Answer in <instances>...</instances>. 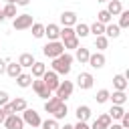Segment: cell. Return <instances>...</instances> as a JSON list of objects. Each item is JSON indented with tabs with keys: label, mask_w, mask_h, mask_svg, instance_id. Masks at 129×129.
Listing matches in <instances>:
<instances>
[{
	"label": "cell",
	"mask_w": 129,
	"mask_h": 129,
	"mask_svg": "<svg viewBox=\"0 0 129 129\" xmlns=\"http://www.w3.org/2000/svg\"><path fill=\"white\" fill-rule=\"evenodd\" d=\"M93 83H95V77H93L91 73H79V77H77V85H79V89L89 91V89H93Z\"/></svg>",
	"instance_id": "52a82bcc"
},
{
	"label": "cell",
	"mask_w": 129,
	"mask_h": 129,
	"mask_svg": "<svg viewBox=\"0 0 129 129\" xmlns=\"http://www.w3.org/2000/svg\"><path fill=\"white\" fill-rule=\"evenodd\" d=\"M73 129H91V125H87V121H77V125H73Z\"/></svg>",
	"instance_id": "60d3db41"
},
{
	"label": "cell",
	"mask_w": 129,
	"mask_h": 129,
	"mask_svg": "<svg viewBox=\"0 0 129 129\" xmlns=\"http://www.w3.org/2000/svg\"><path fill=\"white\" fill-rule=\"evenodd\" d=\"M73 28H75V36H77V38H85V36H89V24L77 22Z\"/></svg>",
	"instance_id": "603a6c76"
},
{
	"label": "cell",
	"mask_w": 129,
	"mask_h": 129,
	"mask_svg": "<svg viewBox=\"0 0 129 129\" xmlns=\"http://www.w3.org/2000/svg\"><path fill=\"white\" fill-rule=\"evenodd\" d=\"M58 129H73V125H64V127H58Z\"/></svg>",
	"instance_id": "7dc6e473"
},
{
	"label": "cell",
	"mask_w": 129,
	"mask_h": 129,
	"mask_svg": "<svg viewBox=\"0 0 129 129\" xmlns=\"http://www.w3.org/2000/svg\"><path fill=\"white\" fill-rule=\"evenodd\" d=\"M14 4H16V6H28L30 0H14Z\"/></svg>",
	"instance_id": "b9f144b4"
},
{
	"label": "cell",
	"mask_w": 129,
	"mask_h": 129,
	"mask_svg": "<svg viewBox=\"0 0 129 129\" xmlns=\"http://www.w3.org/2000/svg\"><path fill=\"white\" fill-rule=\"evenodd\" d=\"M119 121H121V127H123V129H129V113H127V111L123 113V117H121Z\"/></svg>",
	"instance_id": "f35d334b"
},
{
	"label": "cell",
	"mask_w": 129,
	"mask_h": 129,
	"mask_svg": "<svg viewBox=\"0 0 129 129\" xmlns=\"http://www.w3.org/2000/svg\"><path fill=\"white\" fill-rule=\"evenodd\" d=\"M8 77H12V79H16L20 73H22V67L18 64V62H10V64H6V71H4Z\"/></svg>",
	"instance_id": "cb8c5ba5"
},
{
	"label": "cell",
	"mask_w": 129,
	"mask_h": 129,
	"mask_svg": "<svg viewBox=\"0 0 129 129\" xmlns=\"http://www.w3.org/2000/svg\"><path fill=\"white\" fill-rule=\"evenodd\" d=\"M44 36H48V40H58V36H60V26H58V24H46V26H44Z\"/></svg>",
	"instance_id": "4fadbf2b"
},
{
	"label": "cell",
	"mask_w": 129,
	"mask_h": 129,
	"mask_svg": "<svg viewBox=\"0 0 129 129\" xmlns=\"http://www.w3.org/2000/svg\"><path fill=\"white\" fill-rule=\"evenodd\" d=\"M4 71H6V60H2V58H0V75H2Z\"/></svg>",
	"instance_id": "ee69618b"
},
{
	"label": "cell",
	"mask_w": 129,
	"mask_h": 129,
	"mask_svg": "<svg viewBox=\"0 0 129 129\" xmlns=\"http://www.w3.org/2000/svg\"><path fill=\"white\" fill-rule=\"evenodd\" d=\"M12 26L14 30H26L32 26V14H16L12 18Z\"/></svg>",
	"instance_id": "3957f363"
},
{
	"label": "cell",
	"mask_w": 129,
	"mask_h": 129,
	"mask_svg": "<svg viewBox=\"0 0 129 129\" xmlns=\"http://www.w3.org/2000/svg\"><path fill=\"white\" fill-rule=\"evenodd\" d=\"M10 107H12V111H14V113H22L28 105H26V101H24L22 97H16V99H12V101H10Z\"/></svg>",
	"instance_id": "44dd1931"
},
{
	"label": "cell",
	"mask_w": 129,
	"mask_h": 129,
	"mask_svg": "<svg viewBox=\"0 0 129 129\" xmlns=\"http://www.w3.org/2000/svg\"><path fill=\"white\" fill-rule=\"evenodd\" d=\"M2 12H4L6 18H14V16H16V4H6V6L2 8Z\"/></svg>",
	"instance_id": "d590c367"
},
{
	"label": "cell",
	"mask_w": 129,
	"mask_h": 129,
	"mask_svg": "<svg viewBox=\"0 0 129 129\" xmlns=\"http://www.w3.org/2000/svg\"><path fill=\"white\" fill-rule=\"evenodd\" d=\"M119 34H121V28H119L117 24H113V22L105 24V36H107V38H117Z\"/></svg>",
	"instance_id": "d6986e66"
},
{
	"label": "cell",
	"mask_w": 129,
	"mask_h": 129,
	"mask_svg": "<svg viewBox=\"0 0 129 129\" xmlns=\"http://www.w3.org/2000/svg\"><path fill=\"white\" fill-rule=\"evenodd\" d=\"M87 62H89V67H93V69H103L105 62H107V58H105V54L99 50V52H91Z\"/></svg>",
	"instance_id": "9c48e42d"
},
{
	"label": "cell",
	"mask_w": 129,
	"mask_h": 129,
	"mask_svg": "<svg viewBox=\"0 0 129 129\" xmlns=\"http://www.w3.org/2000/svg\"><path fill=\"white\" fill-rule=\"evenodd\" d=\"M89 54H91V50H89V48H85V46L75 48V58H77L81 64H85V62L89 60Z\"/></svg>",
	"instance_id": "9a60e30c"
},
{
	"label": "cell",
	"mask_w": 129,
	"mask_h": 129,
	"mask_svg": "<svg viewBox=\"0 0 129 129\" xmlns=\"http://www.w3.org/2000/svg\"><path fill=\"white\" fill-rule=\"evenodd\" d=\"M89 117H91V107L79 105V107H77V119H79V121H89Z\"/></svg>",
	"instance_id": "d4e9b609"
},
{
	"label": "cell",
	"mask_w": 129,
	"mask_h": 129,
	"mask_svg": "<svg viewBox=\"0 0 129 129\" xmlns=\"http://www.w3.org/2000/svg\"><path fill=\"white\" fill-rule=\"evenodd\" d=\"M4 127H6V129H24V121H22V117H18L16 113H12V115H6Z\"/></svg>",
	"instance_id": "ba28073f"
},
{
	"label": "cell",
	"mask_w": 129,
	"mask_h": 129,
	"mask_svg": "<svg viewBox=\"0 0 129 129\" xmlns=\"http://www.w3.org/2000/svg\"><path fill=\"white\" fill-rule=\"evenodd\" d=\"M73 54H69V52H62V54H58L56 58H52V71L56 73V75H69L71 73V67H73Z\"/></svg>",
	"instance_id": "6da1fadb"
},
{
	"label": "cell",
	"mask_w": 129,
	"mask_h": 129,
	"mask_svg": "<svg viewBox=\"0 0 129 129\" xmlns=\"http://www.w3.org/2000/svg\"><path fill=\"white\" fill-rule=\"evenodd\" d=\"M107 129H123V127H121V123H111Z\"/></svg>",
	"instance_id": "7bdbcfd3"
},
{
	"label": "cell",
	"mask_w": 129,
	"mask_h": 129,
	"mask_svg": "<svg viewBox=\"0 0 129 129\" xmlns=\"http://www.w3.org/2000/svg\"><path fill=\"white\" fill-rule=\"evenodd\" d=\"M32 89H34V93H36L40 99H48V97L52 95V91L44 85L42 79H32Z\"/></svg>",
	"instance_id": "8992f818"
},
{
	"label": "cell",
	"mask_w": 129,
	"mask_h": 129,
	"mask_svg": "<svg viewBox=\"0 0 129 129\" xmlns=\"http://www.w3.org/2000/svg\"><path fill=\"white\" fill-rule=\"evenodd\" d=\"M40 127L42 129H58V123H56V119H46L40 123Z\"/></svg>",
	"instance_id": "74e56055"
},
{
	"label": "cell",
	"mask_w": 129,
	"mask_h": 129,
	"mask_svg": "<svg viewBox=\"0 0 129 129\" xmlns=\"http://www.w3.org/2000/svg\"><path fill=\"white\" fill-rule=\"evenodd\" d=\"M22 121H24V123H28L32 129H34V127H40V123H42L40 115H38L34 109H28V107L22 111Z\"/></svg>",
	"instance_id": "277c9868"
},
{
	"label": "cell",
	"mask_w": 129,
	"mask_h": 129,
	"mask_svg": "<svg viewBox=\"0 0 129 129\" xmlns=\"http://www.w3.org/2000/svg\"><path fill=\"white\" fill-rule=\"evenodd\" d=\"M60 103H62V101H60V99H58L56 95H54V97L50 95V97L46 99V103H44V111H46V113H52V111H54V109H56V107H58Z\"/></svg>",
	"instance_id": "7402d4cb"
},
{
	"label": "cell",
	"mask_w": 129,
	"mask_h": 129,
	"mask_svg": "<svg viewBox=\"0 0 129 129\" xmlns=\"http://www.w3.org/2000/svg\"><path fill=\"white\" fill-rule=\"evenodd\" d=\"M95 46H97V48L103 52V50L109 46V38H107L105 34H101V36H95Z\"/></svg>",
	"instance_id": "4dcf8cb0"
},
{
	"label": "cell",
	"mask_w": 129,
	"mask_h": 129,
	"mask_svg": "<svg viewBox=\"0 0 129 129\" xmlns=\"http://www.w3.org/2000/svg\"><path fill=\"white\" fill-rule=\"evenodd\" d=\"M113 123V119L109 117V113H103V115H99L95 121H93V125H91V129H107L109 125Z\"/></svg>",
	"instance_id": "8fae6325"
},
{
	"label": "cell",
	"mask_w": 129,
	"mask_h": 129,
	"mask_svg": "<svg viewBox=\"0 0 129 129\" xmlns=\"http://www.w3.org/2000/svg\"><path fill=\"white\" fill-rule=\"evenodd\" d=\"M123 113H125L123 105H113V107H111V111H109V117L115 121V119H121V117H123Z\"/></svg>",
	"instance_id": "f546056e"
},
{
	"label": "cell",
	"mask_w": 129,
	"mask_h": 129,
	"mask_svg": "<svg viewBox=\"0 0 129 129\" xmlns=\"http://www.w3.org/2000/svg\"><path fill=\"white\" fill-rule=\"evenodd\" d=\"M67 113H69V109H67V103L62 101V103L52 111V119H56V121H58V119H64V117H67Z\"/></svg>",
	"instance_id": "4316f807"
},
{
	"label": "cell",
	"mask_w": 129,
	"mask_h": 129,
	"mask_svg": "<svg viewBox=\"0 0 129 129\" xmlns=\"http://www.w3.org/2000/svg\"><path fill=\"white\" fill-rule=\"evenodd\" d=\"M40 79L44 81V85H46L50 91H56V87H58V83H60V81H58V75H56L54 71H46Z\"/></svg>",
	"instance_id": "30bf717a"
},
{
	"label": "cell",
	"mask_w": 129,
	"mask_h": 129,
	"mask_svg": "<svg viewBox=\"0 0 129 129\" xmlns=\"http://www.w3.org/2000/svg\"><path fill=\"white\" fill-rule=\"evenodd\" d=\"M113 87H115V91H125L127 89V79L123 75H115L113 77Z\"/></svg>",
	"instance_id": "484cf974"
},
{
	"label": "cell",
	"mask_w": 129,
	"mask_h": 129,
	"mask_svg": "<svg viewBox=\"0 0 129 129\" xmlns=\"http://www.w3.org/2000/svg\"><path fill=\"white\" fill-rule=\"evenodd\" d=\"M8 101H10V99H8V93H6V91H0V107L6 105Z\"/></svg>",
	"instance_id": "ab89813d"
},
{
	"label": "cell",
	"mask_w": 129,
	"mask_h": 129,
	"mask_svg": "<svg viewBox=\"0 0 129 129\" xmlns=\"http://www.w3.org/2000/svg\"><path fill=\"white\" fill-rule=\"evenodd\" d=\"M18 64H20L22 69H24V67L30 69V67L34 64V56H32V52H22V54L18 56Z\"/></svg>",
	"instance_id": "2e32d148"
},
{
	"label": "cell",
	"mask_w": 129,
	"mask_h": 129,
	"mask_svg": "<svg viewBox=\"0 0 129 129\" xmlns=\"http://www.w3.org/2000/svg\"><path fill=\"white\" fill-rule=\"evenodd\" d=\"M97 2H109V0H97Z\"/></svg>",
	"instance_id": "681fc988"
},
{
	"label": "cell",
	"mask_w": 129,
	"mask_h": 129,
	"mask_svg": "<svg viewBox=\"0 0 129 129\" xmlns=\"http://www.w3.org/2000/svg\"><path fill=\"white\" fill-rule=\"evenodd\" d=\"M109 99H111L113 105H125V103H127L125 91H113V95H109Z\"/></svg>",
	"instance_id": "ac0fdd59"
},
{
	"label": "cell",
	"mask_w": 129,
	"mask_h": 129,
	"mask_svg": "<svg viewBox=\"0 0 129 129\" xmlns=\"http://www.w3.org/2000/svg\"><path fill=\"white\" fill-rule=\"evenodd\" d=\"M30 69H32V75H30L32 79H40V77L46 73V64H44V62H38V60H34V64H32Z\"/></svg>",
	"instance_id": "e0dca14e"
},
{
	"label": "cell",
	"mask_w": 129,
	"mask_h": 129,
	"mask_svg": "<svg viewBox=\"0 0 129 129\" xmlns=\"http://www.w3.org/2000/svg\"><path fill=\"white\" fill-rule=\"evenodd\" d=\"M16 85H18L20 89H28V87L32 85V77L26 75V73H20V75L16 77Z\"/></svg>",
	"instance_id": "ffe728a7"
},
{
	"label": "cell",
	"mask_w": 129,
	"mask_h": 129,
	"mask_svg": "<svg viewBox=\"0 0 129 129\" xmlns=\"http://www.w3.org/2000/svg\"><path fill=\"white\" fill-rule=\"evenodd\" d=\"M111 16H117L121 10H123V4H121V0H109L107 2V8H105Z\"/></svg>",
	"instance_id": "5bb4252c"
},
{
	"label": "cell",
	"mask_w": 129,
	"mask_h": 129,
	"mask_svg": "<svg viewBox=\"0 0 129 129\" xmlns=\"http://www.w3.org/2000/svg\"><path fill=\"white\" fill-rule=\"evenodd\" d=\"M62 46H64V50H67V48H71V50H75V48H79V38H77V36H71V38H64V40H62Z\"/></svg>",
	"instance_id": "d6a6232c"
},
{
	"label": "cell",
	"mask_w": 129,
	"mask_h": 129,
	"mask_svg": "<svg viewBox=\"0 0 129 129\" xmlns=\"http://www.w3.org/2000/svg\"><path fill=\"white\" fill-rule=\"evenodd\" d=\"M4 119H6V113H4V109L0 107V123H4Z\"/></svg>",
	"instance_id": "f6af8a7d"
},
{
	"label": "cell",
	"mask_w": 129,
	"mask_h": 129,
	"mask_svg": "<svg viewBox=\"0 0 129 129\" xmlns=\"http://www.w3.org/2000/svg\"><path fill=\"white\" fill-rule=\"evenodd\" d=\"M34 129H36V127H34Z\"/></svg>",
	"instance_id": "f907efd6"
},
{
	"label": "cell",
	"mask_w": 129,
	"mask_h": 129,
	"mask_svg": "<svg viewBox=\"0 0 129 129\" xmlns=\"http://www.w3.org/2000/svg\"><path fill=\"white\" fill-rule=\"evenodd\" d=\"M6 20V16H4V12H2V8H0V22H4Z\"/></svg>",
	"instance_id": "bcb514c9"
},
{
	"label": "cell",
	"mask_w": 129,
	"mask_h": 129,
	"mask_svg": "<svg viewBox=\"0 0 129 129\" xmlns=\"http://www.w3.org/2000/svg\"><path fill=\"white\" fill-rule=\"evenodd\" d=\"M89 34H95V36L105 34V24H101V22H93V24L89 26Z\"/></svg>",
	"instance_id": "83f0119b"
},
{
	"label": "cell",
	"mask_w": 129,
	"mask_h": 129,
	"mask_svg": "<svg viewBox=\"0 0 129 129\" xmlns=\"http://www.w3.org/2000/svg\"><path fill=\"white\" fill-rule=\"evenodd\" d=\"M4 2H6V4H14V0H4Z\"/></svg>",
	"instance_id": "c3c4849f"
},
{
	"label": "cell",
	"mask_w": 129,
	"mask_h": 129,
	"mask_svg": "<svg viewBox=\"0 0 129 129\" xmlns=\"http://www.w3.org/2000/svg\"><path fill=\"white\" fill-rule=\"evenodd\" d=\"M119 16H121V18H119V24H117V26H119V28H129V10H121Z\"/></svg>",
	"instance_id": "1f68e13d"
},
{
	"label": "cell",
	"mask_w": 129,
	"mask_h": 129,
	"mask_svg": "<svg viewBox=\"0 0 129 129\" xmlns=\"http://www.w3.org/2000/svg\"><path fill=\"white\" fill-rule=\"evenodd\" d=\"M30 30H32V36L34 38H42L44 36V24H40V22H32Z\"/></svg>",
	"instance_id": "f1b7e54d"
},
{
	"label": "cell",
	"mask_w": 129,
	"mask_h": 129,
	"mask_svg": "<svg viewBox=\"0 0 129 129\" xmlns=\"http://www.w3.org/2000/svg\"><path fill=\"white\" fill-rule=\"evenodd\" d=\"M42 52H44V56H48V58H56L58 54L64 52V46H62V42H58V40H48V42L44 44Z\"/></svg>",
	"instance_id": "7a4b0ae2"
},
{
	"label": "cell",
	"mask_w": 129,
	"mask_h": 129,
	"mask_svg": "<svg viewBox=\"0 0 129 129\" xmlns=\"http://www.w3.org/2000/svg\"><path fill=\"white\" fill-rule=\"evenodd\" d=\"M111 20H113V16H111L107 10H101V12L97 14V22H101V24H109Z\"/></svg>",
	"instance_id": "836d02e7"
},
{
	"label": "cell",
	"mask_w": 129,
	"mask_h": 129,
	"mask_svg": "<svg viewBox=\"0 0 129 129\" xmlns=\"http://www.w3.org/2000/svg\"><path fill=\"white\" fill-rule=\"evenodd\" d=\"M109 95H111V93H109L107 89H101V91H97L95 99H97V103L101 105V103H107V101H109Z\"/></svg>",
	"instance_id": "e575fe53"
},
{
	"label": "cell",
	"mask_w": 129,
	"mask_h": 129,
	"mask_svg": "<svg viewBox=\"0 0 129 129\" xmlns=\"http://www.w3.org/2000/svg\"><path fill=\"white\" fill-rule=\"evenodd\" d=\"M71 36H75V28L73 26H64V28H60V36L58 38H71Z\"/></svg>",
	"instance_id": "8d00e7d4"
},
{
	"label": "cell",
	"mask_w": 129,
	"mask_h": 129,
	"mask_svg": "<svg viewBox=\"0 0 129 129\" xmlns=\"http://www.w3.org/2000/svg\"><path fill=\"white\" fill-rule=\"evenodd\" d=\"M73 89H75V85H73L71 81H60L54 93H56V97H58L60 101H67V99L73 95Z\"/></svg>",
	"instance_id": "5b68a950"
},
{
	"label": "cell",
	"mask_w": 129,
	"mask_h": 129,
	"mask_svg": "<svg viewBox=\"0 0 129 129\" xmlns=\"http://www.w3.org/2000/svg\"><path fill=\"white\" fill-rule=\"evenodd\" d=\"M60 22H62V26H75L79 20H77V12H73V10H64L62 14H60Z\"/></svg>",
	"instance_id": "7c38bea8"
}]
</instances>
